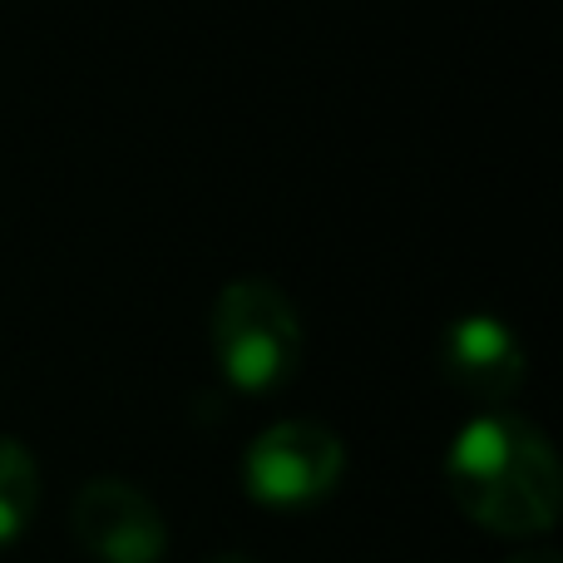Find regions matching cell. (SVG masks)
<instances>
[{"label": "cell", "mask_w": 563, "mask_h": 563, "mask_svg": "<svg viewBox=\"0 0 563 563\" xmlns=\"http://www.w3.org/2000/svg\"><path fill=\"white\" fill-rule=\"evenodd\" d=\"M445 489L460 515L499 539H539L559 525L563 479L544 430L509 410H479L445 450Z\"/></svg>", "instance_id": "6da1fadb"}, {"label": "cell", "mask_w": 563, "mask_h": 563, "mask_svg": "<svg viewBox=\"0 0 563 563\" xmlns=\"http://www.w3.org/2000/svg\"><path fill=\"white\" fill-rule=\"evenodd\" d=\"M79 549L99 563H158L168 554V519L129 479H89L69 505Z\"/></svg>", "instance_id": "5b68a950"}, {"label": "cell", "mask_w": 563, "mask_h": 563, "mask_svg": "<svg viewBox=\"0 0 563 563\" xmlns=\"http://www.w3.org/2000/svg\"><path fill=\"white\" fill-rule=\"evenodd\" d=\"M208 346L223 380L243 396H273L301 366V331L297 301L263 277H238L218 291L208 317Z\"/></svg>", "instance_id": "7a4b0ae2"}, {"label": "cell", "mask_w": 563, "mask_h": 563, "mask_svg": "<svg viewBox=\"0 0 563 563\" xmlns=\"http://www.w3.org/2000/svg\"><path fill=\"white\" fill-rule=\"evenodd\" d=\"M509 563H563V559L554 554V549H525V554H515Z\"/></svg>", "instance_id": "52a82bcc"}, {"label": "cell", "mask_w": 563, "mask_h": 563, "mask_svg": "<svg viewBox=\"0 0 563 563\" xmlns=\"http://www.w3.org/2000/svg\"><path fill=\"white\" fill-rule=\"evenodd\" d=\"M40 509V465L20 440L0 435V549L15 544Z\"/></svg>", "instance_id": "8992f818"}, {"label": "cell", "mask_w": 563, "mask_h": 563, "mask_svg": "<svg viewBox=\"0 0 563 563\" xmlns=\"http://www.w3.org/2000/svg\"><path fill=\"white\" fill-rule=\"evenodd\" d=\"M440 376L465 400L499 410L529 376L525 336L495 311H460L440 331Z\"/></svg>", "instance_id": "277c9868"}, {"label": "cell", "mask_w": 563, "mask_h": 563, "mask_svg": "<svg viewBox=\"0 0 563 563\" xmlns=\"http://www.w3.org/2000/svg\"><path fill=\"white\" fill-rule=\"evenodd\" d=\"M208 563H257L253 554H218V559H208Z\"/></svg>", "instance_id": "ba28073f"}, {"label": "cell", "mask_w": 563, "mask_h": 563, "mask_svg": "<svg viewBox=\"0 0 563 563\" xmlns=\"http://www.w3.org/2000/svg\"><path fill=\"white\" fill-rule=\"evenodd\" d=\"M346 445L321 420H277L243 450V489L263 509H311L336 495Z\"/></svg>", "instance_id": "3957f363"}]
</instances>
